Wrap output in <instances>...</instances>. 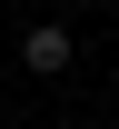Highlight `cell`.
I'll list each match as a JSON object with an SVG mask.
<instances>
[{
	"instance_id": "obj_1",
	"label": "cell",
	"mask_w": 119,
	"mask_h": 129,
	"mask_svg": "<svg viewBox=\"0 0 119 129\" xmlns=\"http://www.w3.org/2000/svg\"><path fill=\"white\" fill-rule=\"evenodd\" d=\"M20 60H30L40 80H50V70H69V30H60V20H40V30L20 40Z\"/></svg>"
}]
</instances>
